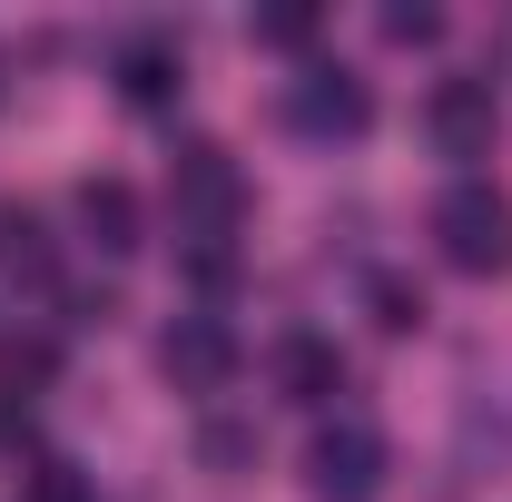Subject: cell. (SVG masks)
<instances>
[{"label": "cell", "instance_id": "cell-1", "mask_svg": "<svg viewBox=\"0 0 512 502\" xmlns=\"http://www.w3.org/2000/svg\"><path fill=\"white\" fill-rule=\"evenodd\" d=\"M168 217H178L188 247H227V237H237L247 178H237V158H227L217 138H188V148L168 158Z\"/></svg>", "mask_w": 512, "mask_h": 502}, {"label": "cell", "instance_id": "cell-2", "mask_svg": "<svg viewBox=\"0 0 512 502\" xmlns=\"http://www.w3.org/2000/svg\"><path fill=\"white\" fill-rule=\"evenodd\" d=\"M434 247H444V266H463V276H503L512 266V197L493 188V178H453V188L434 197Z\"/></svg>", "mask_w": 512, "mask_h": 502}, {"label": "cell", "instance_id": "cell-3", "mask_svg": "<svg viewBox=\"0 0 512 502\" xmlns=\"http://www.w3.org/2000/svg\"><path fill=\"white\" fill-rule=\"evenodd\" d=\"M306 483H316V502H375L384 493V434L365 414H335L306 443Z\"/></svg>", "mask_w": 512, "mask_h": 502}, {"label": "cell", "instance_id": "cell-4", "mask_svg": "<svg viewBox=\"0 0 512 502\" xmlns=\"http://www.w3.org/2000/svg\"><path fill=\"white\" fill-rule=\"evenodd\" d=\"M424 138L444 148V158H493V138H503V99H493V79H444L434 99H424Z\"/></svg>", "mask_w": 512, "mask_h": 502}, {"label": "cell", "instance_id": "cell-5", "mask_svg": "<svg viewBox=\"0 0 512 502\" xmlns=\"http://www.w3.org/2000/svg\"><path fill=\"white\" fill-rule=\"evenodd\" d=\"M158 375L178 384V394H227V384H237V335H227L217 315H178V325L158 335Z\"/></svg>", "mask_w": 512, "mask_h": 502}, {"label": "cell", "instance_id": "cell-6", "mask_svg": "<svg viewBox=\"0 0 512 502\" xmlns=\"http://www.w3.org/2000/svg\"><path fill=\"white\" fill-rule=\"evenodd\" d=\"M286 119L306 128V138H365V128H375V99H365V79H355V69L316 60L296 89H286Z\"/></svg>", "mask_w": 512, "mask_h": 502}, {"label": "cell", "instance_id": "cell-7", "mask_svg": "<svg viewBox=\"0 0 512 502\" xmlns=\"http://www.w3.org/2000/svg\"><path fill=\"white\" fill-rule=\"evenodd\" d=\"M178 89H188V60H178V40H158V30L119 40V99H128V109H168Z\"/></svg>", "mask_w": 512, "mask_h": 502}, {"label": "cell", "instance_id": "cell-8", "mask_svg": "<svg viewBox=\"0 0 512 502\" xmlns=\"http://www.w3.org/2000/svg\"><path fill=\"white\" fill-rule=\"evenodd\" d=\"M276 394H286V404H335V394H345V355H335L325 335H286V345H276Z\"/></svg>", "mask_w": 512, "mask_h": 502}, {"label": "cell", "instance_id": "cell-9", "mask_svg": "<svg viewBox=\"0 0 512 502\" xmlns=\"http://www.w3.org/2000/svg\"><path fill=\"white\" fill-rule=\"evenodd\" d=\"M79 227H89L99 256H128L138 247V188H128V178H89V188H79Z\"/></svg>", "mask_w": 512, "mask_h": 502}, {"label": "cell", "instance_id": "cell-10", "mask_svg": "<svg viewBox=\"0 0 512 502\" xmlns=\"http://www.w3.org/2000/svg\"><path fill=\"white\" fill-rule=\"evenodd\" d=\"M0 256H10V276L50 286V237H40V217H0Z\"/></svg>", "mask_w": 512, "mask_h": 502}, {"label": "cell", "instance_id": "cell-11", "mask_svg": "<svg viewBox=\"0 0 512 502\" xmlns=\"http://www.w3.org/2000/svg\"><path fill=\"white\" fill-rule=\"evenodd\" d=\"M20 502H89V473L79 463H40V473H20Z\"/></svg>", "mask_w": 512, "mask_h": 502}, {"label": "cell", "instance_id": "cell-12", "mask_svg": "<svg viewBox=\"0 0 512 502\" xmlns=\"http://www.w3.org/2000/svg\"><path fill=\"white\" fill-rule=\"evenodd\" d=\"M20 384H50V345H0V394L10 404H30Z\"/></svg>", "mask_w": 512, "mask_h": 502}, {"label": "cell", "instance_id": "cell-13", "mask_svg": "<svg viewBox=\"0 0 512 502\" xmlns=\"http://www.w3.org/2000/svg\"><path fill=\"white\" fill-rule=\"evenodd\" d=\"M375 325H384V335H414V325H424V296L394 286V276H375Z\"/></svg>", "mask_w": 512, "mask_h": 502}, {"label": "cell", "instance_id": "cell-14", "mask_svg": "<svg viewBox=\"0 0 512 502\" xmlns=\"http://www.w3.org/2000/svg\"><path fill=\"white\" fill-rule=\"evenodd\" d=\"M197 453H207L217 473H247V463H256V434H237V424H207V434H197Z\"/></svg>", "mask_w": 512, "mask_h": 502}, {"label": "cell", "instance_id": "cell-15", "mask_svg": "<svg viewBox=\"0 0 512 502\" xmlns=\"http://www.w3.org/2000/svg\"><path fill=\"white\" fill-rule=\"evenodd\" d=\"M384 40L394 50H424V40H444V10H424V0L414 10H384Z\"/></svg>", "mask_w": 512, "mask_h": 502}, {"label": "cell", "instance_id": "cell-16", "mask_svg": "<svg viewBox=\"0 0 512 502\" xmlns=\"http://www.w3.org/2000/svg\"><path fill=\"white\" fill-rule=\"evenodd\" d=\"M256 40H276V50H306V40H316V10H266V20H256Z\"/></svg>", "mask_w": 512, "mask_h": 502}, {"label": "cell", "instance_id": "cell-17", "mask_svg": "<svg viewBox=\"0 0 512 502\" xmlns=\"http://www.w3.org/2000/svg\"><path fill=\"white\" fill-rule=\"evenodd\" d=\"M20 434H30V404H10V394H0V453H10Z\"/></svg>", "mask_w": 512, "mask_h": 502}]
</instances>
